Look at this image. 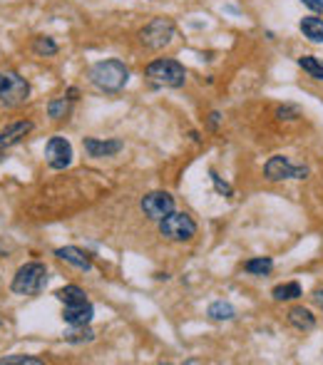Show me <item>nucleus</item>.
<instances>
[{"label":"nucleus","instance_id":"nucleus-1","mask_svg":"<svg viewBox=\"0 0 323 365\" xmlns=\"http://www.w3.org/2000/svg\"><path fill=\"white\" fill-rule=\"evenodd\" d=\"M90 80L102 92H120L129 82V70L122 60H102L90 70Z\"/></svg>","mask_w":323,"mask_h":365},{"label":"nucleus","instance_id":"nucleus-2","mask_svg":"<svg viewBox=\"0 0 323 365\" xmlns=\"http://www.w3.org/2000/svg\"><path fill=\"white\" fill-rule=\"evenodd\" d=\"M47 286V268L40 261H30L25 266H20L13 276V294L18 296H38Z\"/></svg>","mask_w":323,"mask_h":365},{"label":"nucleus","instance_id":"nucleus-3","mask_svg":"<svg viewBox=\"0 0 323 365\" xmlns=\"http://www.w3.org/2000/svg\"><path fill=\"white\" fill-rule=\"evenodd\" d=\"M144 75L159 87H181L184 85V80H187L184 65L172 58H159V60H155V62H149Z\"/></svg>","mask_w":323,"mask_h":365},{"label":"nucleus","instance_id":"nucleus-4","mask_svg":"<svg viewBox=\"0 0 323 365\" xmlns=\"http://www.w3.org/2000/svg\"><path fill=\"white\" fill-rule=\"evenodd\" d=\"M159 234L169 242H189L197 236V222L184 211H172L159 222Z\"/></svg>","mask_w":323,"mask_h":365},{"label":"nucleus","instance_id":"nucleus-5","mask_svg":"<svg viewBox=\"0 0 323 365\" xmlns=\"http://www.w3.org/2000/svg\"><path fill=\"white\" fill-rule=\"evenodd\" d=\"M30 97V85L18 72H0V104L5 107H20Z\"/></svg>","mask_w":323,"mask_h":365},{"label":"nucleus","instance_id":"nucleus-6","mask_svg":"<svg viewBox=\"0 0 323 365\" xmlns=\"http://www.w3.org/2000/svg\"><path fill=\"white\" fill-rule=\"evenodd\" d=\"M175 38V23L169 18H155L152 23L140 30V40H142V45L149 47V50H162V47H167Z\"/></svg>","mask_w":323,"mask_h":365},{"label":"nucleus","instance_id":"nucleus-7","mask_svg":"<svg viewBox=\"0 0 323 365\" xmlns=\"http://www.w3.org/2000/svg\"><path fill=\"white\" fill-rule=\"evenodd\" d=\"M264 174L269 182H281V179H306L309 169L306 167H293L289 162V156H271L264 167Z\"/></svg>","mask_w":323,"mask_h":365},{"label":"nucleus","instance_id":"nucleus-8","mask_svg":"<svg viewBox=\"0 0 323 365\" xmlns=\"http://www.w3.org/2000/svg\"><path fill=\"white\" fill-rule=\"evenodd\" d=\"M142 211L152 222H162L164 216L175 211V199L167 191H149L142 196Z\"/></svg>","mask_w":323,"mask_h":365},{"label":"nucleus","instance_id":"nucleus-9","mask_svg":"<svg viewBox=\"0 0 323 365\" xmlns=\"http://www.w3.org/2000/svg\"><path fill=\"white\" fill-rule=\"evenodd\" d=\"M45 159L52 169H67L72 164V144L65 137H50L45 144Z\"/></svg>","mask_w":323,"mask_h":365},{"label":"nucleus","instance_id":"nucleus-10","mask_svg":"<svg viewBox=\"0 0 323 365\" xmlns=\"http://www.w3.org/2000/svg\"><path fill=\"white\" fill-rule=\"evenodd\" d=\"M32 127H35V124H32L30 119H20V122L8 124L5 130H0V152L10 150V147L23 142V139L32 132Z\"/></svg>","mask_w":323,"mask_h":365},{"label":"nucleus","instance_id":"nucleus-11","mask_svg":"<svg viewBox=\"0 0 323 365\" xmlns=\"http://www.w3.org/2000/svg\"><path fill=\"white\" fill-rule=\"evenodd\" d=\"M85 152L90 156H97V159H102V156H115L122 152L124 144L120 139H95V137H85L82 142Z\"/></svg>","mask_w":323,"mask_h":365},{"label":"nucleus","instance_id":"nucleus-12","mask_svg":"<svg viewBox=\"0 0 323 365\" xmlns=\"http://www.w3.org/2000/svg\"><path fill=\"white\" fill-rule=\"evenodd\" d=\"M55 256L58 259H63L65 263H70V266L80 268V271H92V259L87 251H82V248L78 246H63L55 251Z\"/></svg>","mask_w":323,"mask_h":365},{"label":"nucleus","instance_id":"nucleus-13","mask_svg":"<svg viewBox=\"0 0 323 365\" xmlns=\"http://www.w3.org/2000/svg\"><path fill=\"white\" fill-rule=\"evenodd\" d=\"M92 316H95V308H92V303H75V306H65L63 311V318L65 323H70V326H87L92 320Z\"/></svg>","mask_w":323,"mask_h":365},{"label":"nucleus","instance_id":"nucleus-14","mask_svg":"<svg viewBox=\"0 0 323 365\" xmlns=\"http://www.w3.org/2000/svg\"><path fill=\"white\" fill-rule=\"evenodd\" d=\"M289 323L298 331H311V328L316 326V318H313V313L304 306H296L289 311Z\"/></svg>","mask_w":323,"mask_h":365},{"label":"nucleus","instance_id":"nucleus-15","mask_svg":"<svg viewBox=\"0 0 323 365\" xmlns=\"http://www.w3.org/2000/svg\"><path fill=\"white\" fill-rule=\"evenodd\" d=\"M301 33H304L306 40H311V43H316V45H323V20L321 18H313V15H309V18L301 20Z\"/></svg>","mask_w":323,"mask_h":365},{"label":"nucleus","instance_id":"nucleus-16","mask_svg":"<svg viewBox=\"0 0 323 365\" xmlns=\"http://www.w3.org/2000/svg\"><path fill=\"white\" fill-rule=\"evenodd\" d=\"M207 316L212 320H232L236 318V308L232 303H226V301H214L212 306H209Z\"/></svg>","mask_w":323,"mask_h":365},{"label":"nucleus","instance_id":"nucleus-17","mask_svg":"<svg viewBox=\"0 0 323 365\" xmlns=\"http://www.w3.org/2000/svg\"><path fill=\"white\" fill-rule=\"evenodd\" d=\"M55 296L63 301L65 306H75V303H85V301H87L85 291L80 286H75V283H70V286H63Z\"/></svg>","mask_w":323,"mask_h":365},{"label":"nucleus","instance_id":"nucleus-18","mask_svg":"<svg viewBox=\"0 0 323 365\" xmlns=\"http://www.w3.org/2000/svg\"><path fill=\"white\" fill-rule=\"evenodd\" d=\"M298 67L313 80H323V60L313 58V55H304V58H298Z\"/></svg>","mask_w":323,"mask_h":365},{"label":"nucleus","instance_id":"nucleus-19","mask_svg":"<svg viewBox=\"0 0 323 365\" xmlns=\"http://www.w3.org/2000/svg\"><path fill=\"white\" fill-rule=\"evenodd\" d=\"M271 268H274V261L271 259H252V261H246L244 263V271L246 274H252V276H266V274H271Z\"/></svg>","mask_w":323,"mask_h":365},{"label":"nucleus","instance_id":"nucleus-20","mask_svg":"<svg viewBox=\"0 0 323 365\" xmlns=\"http://www.w3.org/2000/svg\"><path fill=\"white\" fill-rule=\"evenodd\" d=\"M271 296L276 301H293L301 296V286H298L296 281H289V283H281L271 291Z\"/></svg>","mask_w":323,"mask_h":365},{"label":"nucleus","instance_id":"nucleus-21","mask_svg":"<svg viewBox=\"0 0 323 365\" xmlns=\"http://www.w3.org/2000/svg\"><path fill=\"white\" fill-rule=\"evenodd\" d=\"M65 340L67 343H90L95 340V331L87 326H72V331L65 333Z\"/></svg>","mask_w":323,"mask_h":365},{"label":"nucleus","instance_id":"nucleus-22","mask_svg":"<svg viewBox=\"0 0 323 365\" xmlns=\"http://www.w3.org/2000/svg\"><path fill=\"white\" fill-rule=\"evenodd\" d=\"M67 112H70V97H55L47 102V115H50L52 119L67 117Z\"/></svg>","mask_w":323,"mask_h":365},{"label":"nucleus","instance_id":"nucleus-23","mask_svg":"<svg viewBox=\"0 0 323 365\" xmlns=\"http://www.w3.org/2000/svg\"><path fill=\"white\" fill-rule=\"evenodd\" d=\"M32 52L40 55V58H50V55L58 52V43L52 38H35L32 40Z\"/></svg>","mask_w":323,"mask_h":365},{"label":"nucleus","instance_id":"nucleus-24","mask_svg":"<svg viewBox=\"0 0 323 365\" xmlns=\"http://www.w3.org/2000/svg\"><path fill=\"white\" fill-rule=\"evenodd\" d=\"M0 365H43V360L35 355H5L0 358Z\"/></svg>","mask_w":323,"mask_h":365},{"label":"nucleus","instance_id":"nucleus-25","mask_svg":"<svg viewBox=\"0 0 323 365\" xmlns=\"http://www.w3.org/2000/svg\"><path fill=\"white\" fill-rule=\"evenodd\" d=\"M301 3L311 10H316V13H323V0H301Z\"/></svg>","mask_w":323,"mask_h":365},{"label":"nucleus","instance_id":"nucleus-26","mask_svg":"<svg viewBox=\"0 0 323 365\" xmlns=\"http://www.w3.org/2000/svg\"><path fill=\"white\" fill-rule=\"evenodd\" d=\"M313 301H316V306L323 308V291H316V296H313Z\"/></svg>","mask_w":323,"mask_h":365}]
</instances>
